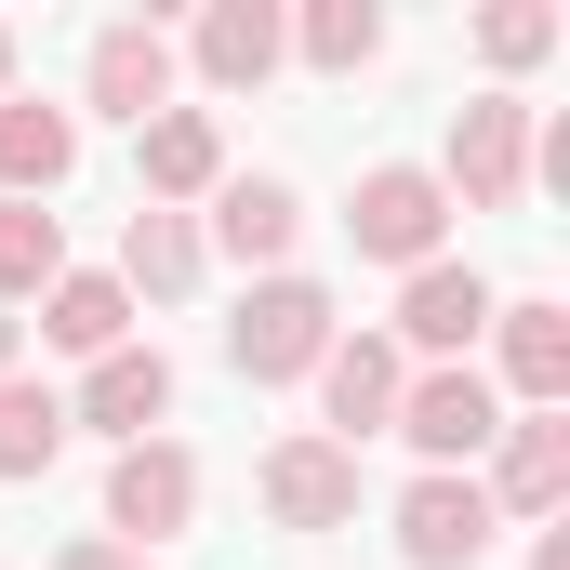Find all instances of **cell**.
<instances>
[{
	"mask_svg": "<svg viewBox=\"0 0 570 570\" xmlns=\"http://www.w3.org/2000/svg\"><path fill=\"white\" fill-rule=\"evenodd\" d=\"M226 358H239V372H253V385H292V372H318V358H332V292L318 279H253V305H239V318H226Z\"/></svg>",
	"mask_w": 570,
	"mask_h": 570,
	"instance_id": "obj_1",
	"label": "cell"
},
{
	"mask_svg": "<svg viewBox=\"0 0 570 570\" xmlns=\"http://www.w3.org/2000/svg\"><path fill=\"white\" fill-rule=\"evenodd\" d=\"M399 438L425 451V478H464L491 438H504V399H491V372H464V358H438L425 385H399Z\"/></svg>",
	"mask_w": 570,
	"mask_h": 570,
	"instance_id": "obj_2",
	"label": "cell"
},
{
	"mask_svg": "<svg viewBox=\"0 0 570 570\" xmlns=\"http://www.w3.org/2000/svg\"><path fill=\"white\" fill-rule=\"evenodd\" d=\"M518 186H531V107H518V94H478V107L451 120V173H438V199L504 213Z\"/></svg>",
	"mask_w": 570,
	"mask_h": 570,
	"instance_id": "obj_3",
	"label": "cell"
},
{
	"mask_svg": "<svg viewBox=\"0 0 570 570\" xmlns=\"http://www.w3.org/2000/svg\"><path fill=\"white\" fill-rule=\"evenodd\" d=\"M438 226H451V199H438V173H412V159L358 173V199H345V239L372 266H438Z\"/></svg>",
	"mask_w": 570,
	"mask_h": 570,
	"instance_id": "obj_4",
	"label": "cell"
},
{
	"mask_svg": "<svg viewBox=\"0 0 570 570\" xmlns=\"http://www.w3.org/2000/svg\"><path fill=\"white\" fill-rule=\"evenodd\" d=\"M199 518V464L173 451V438H134L120 464H107V544H173Z\"/></svg>",
	"mask_w": 570,
	"mask_h": 570,
	"instance_id": "obj_5",
	"label": "cell"
},
{
	"mask_svg": "<svg viewBox=\"0 0 570 570\" xmlns=\"http://www.w3.org/2000/svg\"><path fill=\"white\" fill-rule=\"evenodd\" d=\"M491 531H504V518H491L478 478H412V491H399V558L412 570H478Z\"/></svg>",
	"mask_w": 570,
	"mask_h": 570,
	"instance_id": "obj_6",
	"label": "cell"
},
{
	"mask_svg": "<svg viewBox=\"0 0 570 570\" xmlns=\"http://www.w3.org/2000/svg\"><path fill=\"white\" fill-rule=\"evenodd\" d=\"M266 518L279 531H345L358 518V451L345 438H279L266 451Z\"/></svg>",
	"mask_w": 570,
	"mask_h": 570,
	"instance_id": "obj_7",
	"label": "cell"
},
{
	"mask_svg": "<svg viewBox=\"0 0 570 570\" xmlns=\"http://www.w3.org/2000/svg\"><path fill=\"white\" fill-rule=\"evenodd\" d=\"M159 412H173V358H159V345H107V358L80 372V399H67V425H107L120 451H134Z\"/></svg>",
	"mask_w": 570,
	"mask_h": 570,
	"instance_id": "obj_8",
	"label": "cell"
},
{
	"mask_svg": "<svg viewBox=\"0 0 570 570\" xmlns=\"http://www.w3.org/2000/svg\"><path fill=\"white\" fill-rule=\"evenodd\" d=\"M94 107H107V120H159V107H173V40H159V27H146V13H120V27H94Z\"/></svg>",
	"mask_w": 570,
	"mask_h": 570,
	"instance_id": "obj_9",
	"label": "cell"
},
{
	"mask_svg": "<svg viewBox=\"0 0 570 570\" xmlns=\"http://www.w3.org/2000/svg\"><path fill=\"white\" fill-rule=\"evenodd\" d=\"M399 385H412V372H399V345H385V332H332V358H318V399H332L345 451H358L372 425H399Z\"/></svg>",
	"mask_w": 570,
	"mask_h": 570,
	"instance_id": "obj_10",
	"label": "cell"
},
{
	"mask_svg": "<svg viewBox=\"0 0 570 570\" xmlns=\"http://www.w3.org/2000/svg\"><path fill=\"white\" fill-rule=\"evenodd\" d=\"M491 451H504V464L478 478V491H491V518H504V504H518V518H558V504H570V425H558V412L504 425Z\"/></svg>",
	"mask_w": 570,
	"mask_h": 570,
	"instance_id": "obj_11",
	"label": "cell"
},
{
	"mask_svg": "<svg viewBox=\"0 0 570 570\" xmlns=\"http://www.w3.org/2000/svg\"><path fill=\"white\" fill-rule=\"evenodd\" d=\"M478 332H491V279H478V266H412V292H399V345L464 358Z\"/></svg>",
	"mask_w": 570,
	"mask_h": 570,
	"instance_id": "obj_12",
	"label": "cell"
},
{
	"mask_svg": "<svg viewBox=\"0 0 570 570\" xmlns=\"http://www.w3.org/2000/svg\"><path fill=\"white\" fill-rule=\"evenodd\" d=\"M213 186H226V134H213V107H159V120H146V213L213 199Z\"/></svg>",
	"mask_w": 570,
	"mask_h": 570,
	"instance_id": "obj_13",
	"label": "cell"
},
{
	"mask_svg": "<svg viewBox=\"0 0 570 570\" xmlns=\"http://www.w3.org/2000/svg\"><path fill=\"white\" fill-rule=\"evenodd\" d=\"M80 159V120L40 107V94H0V199H53Z\"/></svg>",
	"mask_w": 570,
	"mask_h": 570,
	"instance_id": "obj_14",
	"label": "cell"
},
{
	"mask_svg": "<svg viewBox=\"0 0 570 570\" xmlns=\"http://www.w3.org/2000/svg\"><path fill=\"white\" fill-rule=\"evenodd\" d=\"M279 53H292V27L266 0H213V13H199V80H213V94H253Z\"/></svg>",
	"mask_w": 570,
	"mask_h": 570,
	"instance_id": "obj_15",
	"label": "cell"
},
{
	"mask_svg": "<svg viewBox=\"0 0 570 570\" xmlns=\"http://www.w3.org/2000/svg\"><path fill=\"white\" fill-rule=\"evenodd\" d=\"M292 226H305V199H292L279 173H226V186H213V239H226L239 266H279Z\"/></svg>",
	"mask_w": 570,
	"mask_h": 570,
	"instance_id": "obj_16",
	"label": "cell"
},
{
	"mask_svg": "<svg viewBox=\"0 0 570 570\" xmlns=\"http://www.w3.org/2000/svg\"><path fill=\"white\" fill-rule=\"evenodd\" d=\"M491 318H504V385L531 412H558L570 399V305H491Z\"/></svg>",
	"mask_w": 570,
	"mask_h": 570,
	"instance_id": "obj_17",
	"label": "cell"
},
{
	"mask_svg": "<svg viewBox=\"0 0 570 570\" xmlns=\"http://www.w3.org/2000/svg\"><path fill=\"white\" fill-rule=\"evenodd\" d=\"M40 345H67V358L134 345V292H120V279H53V292H40Z\"/></svg>",
	"mask_w": 570,
	"mask_h": 570,
	"instance_id": "obj_18",
	"label": "cell"
},
{
	"mask_svg": "<svg viewBox=\"0 0 570 570\" xmlns=\"http://www.w3.org/2000/svg\"><path fill=\"white\" fill-rule=\"evenodd\" d=\"M53 451H67V399L27 385V372H0V478H40Z\"/></svg>",
	"mask_w": 570,
	"mask_h": 570,
	"instance_id": "obj_19",
	"label": "cell"
},
{
	"mask_svg": "<svg viewBox=\"0 0 570 570\" xmlns=\"http://www.w3.org/2000/svg\"><path fill=\"white\" fill-rule=\"evenodd\" d=\"M53 279H67V226L40 199H0V305L13 292H53Z\"/></svg>",
	"mask_w": 570,
	"mask_h": 570,
	"instance_id": "obj_20",
	"label": "cell"
},
{
	"mask_svg": "<svg viewBox=\"0 0 570 570\" xmlns=\"http://www.w3.org/2000/svg\"><path fill=\"white\" fill-rule=\"evenodd\" d=\"M199 279V226L186 213H134V239H120V292H186Z\"/></svg>",
	"mask_w": 570,
	"mask_h": 570,
	"instance_id": "obj_21",
	"label": "cell"
},
{
	"mask_svg": "<svg viewBox=\"0 0 570 570\" xmlns=\"http://www.w3.org/2000/svg\"><path fill=\"white\" fill-rule=\"evenodd\" d=\"M292 40H305V67H372V53H385V13H372V0H318Z\"/></svg>",
	"mask_w": 570,
	"mask_h": 570,
	"instance_id": "obj_22",
	"label": "cell"
},
{
	"mask_svg": "<svg viewBox=\"0 0 570 570\" xmlns=\"http://www.w3.org/2000/svg\"><path fill=\"white\" fill-rule=\"evenodd\" d=\"M478 53H491V67H544V53H558V13H544V0H504V13H478Z\"/></svg>",
	"mask_w": 570,
	"mask_h": 570,
	"instance_id": "obj_23",
	"label": "cell"
},
{
	"mask_svg": "<svg viewBox=\"0 0 570 570\" xmlns=\"http://www.w3.org/2000/svg\"><path fill=\"white\" fill-rule=\"evenodd\" d=\"M53 570H146V558H134V544H107V531H94V544H67Z\"/></svg>",
	"mask_w": 570,
	"mask_h": 570,
	"instance_id": "obj_24",
	"label": "cell"
},
{
	"mask_svg": "<svg viewBox=\"0 0 570 570\" xmlns=\"http://www.w3.org/2000/svg\"><path fill=\"white\" fill-rule=\"evenodd\" d=\"M0 94H13V27H0Z\"/></svg>",
	"mask_w": 570,
	"mask_h": 570,
	"instance_id": "obj_25",
	"label": "cell"
},
{
	"mask_svg": "<svg viewBox=\"0 0 570 570\" xmlns=\"http://www.w3.org/2000/svg\"><path fill=\"white\" fill-rule=\"evenodd\" d=\"M0 372H13V318H0Z\"/></svg>",
	"mask_w": 570,
	"mask_h": 570,
	"instance_id": "obj_26",
	"label": "cell"
}]
</instances>
